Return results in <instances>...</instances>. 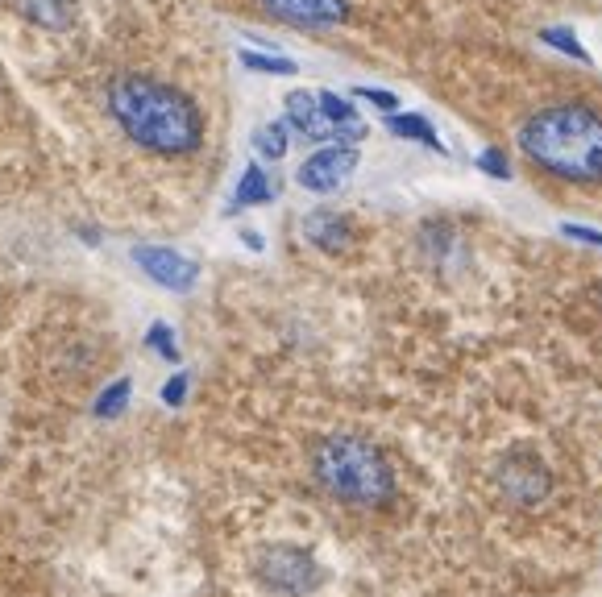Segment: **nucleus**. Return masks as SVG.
Wrapping results in <instances>:
<instances>
[{
    "label": "nucleus",
    "instance_id": "9d476101",
    "mask_svg": "<svg viewBox=\"0 0 602 597\" xmlns=\"http://www.w3.org/2000/svg\"><path fill=\"white\" fill-rule=\"evenodd\" d=\"M304 237H308L316 249H324V253H345L353 233H349V220H345L341 212L320 208V212H312V216L304 220Z\"/></svg>",
    "mask_w": 602,
    "mask_h": 597
},
{
    "label": "nucleus",
    "instance_id": "2eb2a0df",
    "mask_svg": "<svg viewBox=\"0 0 602 597\" xmlns=\"http://www.w3.org/2000/svg\"><path fill=\"white\" fill-rule=\"evenodd\" d=\"M540 42H544V46H553V50H561L565 59H578L582 67L594 63V59H590V50L578 42V34L565 30V25H549V30H540Z\"/></svg>",
    "mask_w": 602,
    "mask_h": 597
},
{
    "label": "nucleus",
    "instance_id": "9b49d317",
    "mask_svg": "<svg viewBox=\"0 0 602 597\" xmlns=\"http://www.w3.org/2000/svg\"><path fill=\"white\" fill-rule=\"evenodd\" d=\"M270 199H275V183H270V175L258 162H250V166H245V175H241V183H237V195H233L229 212L258 208V204H270Z\"/></svg>",
    "mask_w": 602,
    "mask_h": 597
},
{
    "label": "nucleus",
    "instance_id": "ddd939ff",
    "mask_svg": "<svg viewBox=\"0 0 602 597\" xmlns=\"http://www.w3.org/2000/svg\"><path fill=\"white\" fill-rule=\"evenodd\" d=\"M17 9L42 30H67L75 21V0H17Z\"/></svg>",
    "mask_w": 602,
    "mask_h": 597
},
{
    "label": "nucleus",
    "instance_id": "423d86ee",
    "mask_svg": "<svg viewBox=\"0 0 602 597\" xmlns=\"http://www.w3.org/2000/svg\"><path fill=\"white\" fill-rule=\"evenodd\" d=\"M353 170H358V146H324L295 170V183L304 191L328 195V191H337Z\"/></svg>",
    "mask_w": 602,
    "mask_h": 597
},
{
    "label": "nucleus",
    "instance_id": "1a4fd4ad",
    "mask_svg": "<svg viewBox=\"0 0 602 597\" xmlns=\"http://www.w3.org/2000/svg\"><path fill=\"white\" fill-rule=\"evenodd\" d=\"M287 125L299 133V137H308V141H333L337 146V129L328 125V117L320 112V100L312 92H291L287 100Z\"/></svg>",
    "mask_w": 602,
    "mask_h": 597
},
{
    "label": "nucleus",
    "instance_id": "aec40b11",
    "mask_svg": "<svg viewBox=\"0 0 602 597\" xmlns=\"http://www.w3.org/2000/svg\"><path fill=\"white\" fill-rule=\"evenodd\" d=\"M353 96L366 100V104H374V108H382L387 117H391V112H399V96L387 92V88H353Z\"/></svg>",
    "mask_w": 602,
    "mask_h": 597
},
{
    "label": "nucleus",
    "instance_id": "6ab92c4d",
    "mask_svg": "<svg viewBox=\"0 0 602 597\" xmlns=\"http://www.w3.org/2000/svg\"><path fill=\"white\" fill-rule=\"evenodd\" d=\"M478 170H486V175H490V179H499V183L511 179V162H507V154L495 150V146H486V150L478 154Z\"/></svg>",
    "mask_w": 602,
    "mask_h": 597
},
{
    "label": "nucleus",
    "instance_id": "6e6552de",
    "mask_svg": "<svg viewBox=\"0 0 602 597\" xmlns=\"http://www.w3.org/2000/svg\"><path fill=\"white\" fill-rule=\"evenodd\" d=\"M262 5L291 25H304V30H324V25H341L349 17L345 0H262Z\"/></svg>",
    "mask_w": 602,
    "mask_h": 597
},
{
    "label": "nucleus",
    "instance_id": "39448f33",
    "mask_svg": "<svg viewBox=\"0 0 602 597\" xmlns=\"http://www.w3.org/2000/svg\"><path fill=\"white\" fill-rule=\"evenodd\" d=\"M495 486L515 502V506H536L549 498L553 490V473L544 469L540 457H528V452H519V457H503L499 469H495Z\"/></svg>",
    "mask_w": 602,
    "mask_h": 597
},
{
    "label": "nucleus",
    "instance_id": "4468645a",
    "mask_svg": "<svg viewBox=\"0 0 602 597\" xmlns=\"http://www.w3.org/2000/svg\"><path fill=\"white\" fill-rule=\"evenodd\" d=\"M129 394H133V382H129V378L108 382V386L100 390V398L92 403V415H96V419H117V415L125 411V403H129Z\"/></svg>",
    "mask_w": 602,
    "mask_h": 597
},
{
    "label": "nucleus",
    "instance_id": "0eeeda50",
    "mask_svg": "<svg viewBox=\"0 0 602 597\" xmlns=\"http://www.w3.org/2000/svg\"><path fill=\"white\" fill-rule=\"evenodd\" d=\"M133 262L146 270V278H154L158 287H167V291H191L200 282V266L167 245H138L133 249Z\"/></svg>",
    "mask_w": 602,
    "mask_h": 597
},
{
    "label": "nucleus",
    "instance_id": "412c9836",
    "mask_svg": "<svg viewBox=\"0 0 602 597\" xmlns=\"http://www.w3.org/2000/svg\"><path fill=\"white\" fill-rule=\"evenodd\" d=\"M561 237H569V241H582V245H594V249H602V233H598V229H590V224H561Z\"/></svg>",
    "mask_w": 602,
    "mask_h": 597
},
{
    "label": "nucleus",
    "instance_id": "f257e3e1",
    "mask_svg": "<svg viewBox=\"0 0 602 597\" xmlns=\"http://www.w3.org/2000/svg\"><path fill=\"white\" fill-rule=\"evenodd\" d=\"M108 112L142 150L179 158L191 154L204 137V117L179 88L150 75H117L108 83Z\"/></svg>",
    "mask_w": 602,
    "mask_h": 597
},
{
    "label": "nucleus",
    "instance_id": "20e7f679",
    "mask_svg": "<svg viewBox=\"0 0 602 597\" xmlns=\"http://www.w3.org/2000/svg\"><path fill=\"white\" fill-rule=\"evenodd\" d=\"M258 581L275 593L304 597L320 585V564L299 548H266L258 556Z\"/></svg>",
    "mask_w": 602,
    "mask_h": 597
},
{
    "label": "nucleus",
    "instance_id": "f8f14e48",
    "mask_svg": "<svg viewBox=\"0 0 602 597\" xmlns=\"http://www.w3.org/2000/svg\"><path fill=\"white\" fill-rule=\"evenodd\" d=\"M387 129H391L395 137H403V141H420V146H428V150H436V154H445V141L436 137L432 121L420 117V112H391V117H387Z\"/></svg>",
    "mask_w": 602,
    "mask_h": 597
},
{
    "label": "nucleus",
    "instance_id": "dca6fc26",
    "mask_svg": "<svg viewBox=\"0 0 602 597\" xmlns=\"http://www.w3.org/2000/svg\"><path fill=\"white\" fill-rule=\"evenodd\" d=\"M287 121H270V125H262L258 133H254V150H258V158H266V162H279L283 154H287Z\"/></svg>",
    "mask_w": 602,
    "mask_h": 597
},
{
    "label": "nucleus",
    "instance_id": "a211bd4d",
    "mask_svg": "<svg viewBox=\"0 0 602 597\" xmlns=\"http://www.w3.org/2000/svg\"><path fill=\"white\" fill-rule=\"evenodd\" d=\"M146 345H150V349H154L162 361H171V365L179 361V345H175V332H171V324H162V320H158V324H150V332H146Z\"/></svg>",
    "mask_w": 602,
    "mask_h": 597
},
{
    "label": "nucleus",
    "instance_id": "4be33fe9",
    "mask_svg": "<svg viewBox=\"0 0 602 597\" xmlns=\"http://www.w3.org/2000/svg\"><path fill=\"white\" fill-rule=\"evenodd\" d=\"M187 386H191V378H187V374H175L167 386H162V403H167V407H179L183 398H187Z\"/></svg>",
    "mask_w": 602,
    "mask_h": 597
},
{
    "label": "nucleus",
    "instance_id": "f03ea898",
    "mask_svg": "<svg viewBox=\"0 0 602 597\" xmlns=\"http://www.w3.org/2000/svg\"><path fill=\"white\" fill-rule=\"evenodd\" d=\"M519 150L569 183H602V112L586 104H549L519 125Z\"/></svg>",
    "mask_w": 602,
    "mask_h": 597
},
{
    "label": "nucleus",
    "instance_id": "7ed1b4c3",
    "mask_svg": "<svg viewBox=\"0 0 602 597\" xmlns=\"http://www.w3.org/2000/svg\"><path fill=\"white\" fill-rule=\"evenodd\" d=\"M320 486L349 506H387L395 498V473L387 457L362 436H324L312 452Z\"/></svg>",
    "mask_w": 602,
    "mask_h": 597
},
{
    "label": "nucleus",
    "instance_id": "f3484780",
    "mask_svg": "<svg viewBox=\"0 0 602 597\" xmlns=\"http://www.w3.org/2000/svg\"><path fill=\"white\" fill-rule=\"evenodd\" d=\"M245 71H258V75H295V59H283V54H258V50H241L237 54Z\"/></svg>",
    "mask_w": 602,
    "mask_h": 597
},
{
    "label": "nucleus",
    "instance_id": "5701e85b",
    "mask_svg": "<svg viewBox=\"0 0 602 597\" xmlns=\"http://www.w3.org/2000/svg\"><path fill=\"white\" fill-rule=\"evenodd\" d=\"M241 241L250 245V249H258V253H262V245H266V241H262V233H254V229H245V233H241Z\"/></svg>",
    "mask_w": 602,
    "mask_h": 597
}]
</instances>
